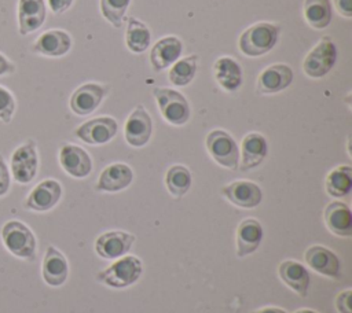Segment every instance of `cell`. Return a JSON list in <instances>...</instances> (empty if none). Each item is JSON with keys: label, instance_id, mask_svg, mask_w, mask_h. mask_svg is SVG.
<instances>
[{"label": "cell", "instance_id": "obj_7", "mask_svg": "<svg viewBox=\"0 0 352 313\" xmlns=\"http://www.w3.org/2000/svg\"><path fill=\"white\" fill-rule=\"evenodd\" d=\"M38 170V154L36 141L29 139L16 147L11 155V174L19 184L30 183Z\"/></svg>", "mask_w": 352, "mask_h": 313}, {"label": "cell", "instance_id": "obj_3", "mask_svg": "<svg viewBox=\"0 0 352 313\" xmlns=\"http://www.w3.org/2000/svg\"><path fill=\"white\" fill-rule=\"evenodd\" d=\"M1 240L6 248L15 257L34 261L36 258V236L32 229L21 221H7L1 228Z\"/></svg>", "mask_w": 352, "mask_h": 313}, {"label": "cell", "instance_id": "obj_12", "mask_svg": "<svg viewBox=\"0 0 352 313\" xmlns=\"http://www.w3.org/2000/svg\"><path fill=\"white\" fill-rule=\"evenodd\" d=\"M220 194L234 206L254 209L263 200V191L258 184L250 180H235L221 187Z\"/></svg>", "mask_w": 352, "mask_h": 313}, {"label": "cell", "instance_id": "obj_19", "mask_svg": "<svg viewBox=\"0 0 352 313\" xmlns=\"http://www.w3.org/2000/svg\"><path fill=\"white\" fill-rule=\"evenodd\" d=\"M47 16L44 0H18V29L21 36L38 30Z\"/></svg>", "mask_w": 352, "mask_h": 313}, {"label": "cell", "instance_id": "obj_20", "mask_svg": "<svg viewBox=\"0 0 352 313\" xmlns=\"http://www.w3.org/2000/svg\"><path fill=\"white\" fill-rule=\"evenodd\" d=\"M264 236L263 225L256 218H245L236 228V257L243 258L253 254L261 244Z\"/></svg>", "mask_w": 352, "mask_h": 313}, {"label": "cell", "instance_id": "obj_29", "mask_svg": "<svg viewBox=\"0 0 352 313\" xmlns=\"http://www.w3.org/2000/svg\"><path fill=\"white\" fill-rule=\"evenodd\" d=\"M302 10L304 18L312 29H326L331 22L333 11L330 0H305Z\"/></svg>", "mask_w": 352, "mask_h": 313}, {"label": "cell", "instance_id": "obj_10", "mask_svg": "<svg viewBox=\"0 0 352 313\" xmlns=\"http://www.w3.org/2000/svg\"><path fill=\"white\" fill-rule=\"evenodd\" d=\"M118 124L111 117H98L76 128L74 136L91 146L109 143L117 133Z\"/></svg>", "mask_w": 352, "mask_h": 313}, {"label": "cell", "instance_id": "obj_33", "mask_svg": "<svg viewBox=\"0 0 352 313\" xmlns=\"http://www.w3.org/2000/svg\"><path fill=\"white\" fill-rule=\"evenodd\" d=\"M15 108L16 103L14 95L7 88L0 85V121L4 124H10Z\"/></svg>", "mask_w": 352, "mask_h": 313}, {"label": "cell", "instance_id": "obj_37", "mask_svg": "<svg viewBox=\"0 0 352 313\" xmlns=\"http://www.w3.org/2000/svg\"><path fill=\"white\" fill-rule=\"evenodd\" d=\"M337 12L345 18L352 16V0H333Z\"/></svg>", "mask_w": 352, "mask_h": 313}, {"label": "cell", "instance_id": "obj_2", "mask_svg": "<svg viewBox=\"0 0 352 313\" xmlns=\"http://www.w3.org/2000/svg\"><path fill=\"white\" fill-rule=\"evenodd\" d=\"M143 275V264L136 255H124L96 275V280L111 288L135 284Z\"/></svg>", "mask_w": 352, "mask_h": 313}, {"label": "cell", "instance_id": "obj_30", "mask_svg": "<svg viewBox=\"0 0 352 313\" xmlns=\"http://www.w3.org/2000/svg\"><path fill=\"white\" fill-rule=\"evenodd\" d=\"M198 62L199 56L197 54H191L183 59L176 60L168 71L170 84L175 86H187L197 74Z\"/></svg>", "mask_w": 352, "mask_h": 313}, {"label": "cell", "instance_id": "obj_31", "mask_svg": "<svg viewBox=\"0 0 352 313\" xmlns=\"http://www.w3.org/2000/svg\"><path fill=\"white\" fill-rule=\"evenodd\" d=\"M192 183L191 172L184 165H172L165 174V185L173 198L184 196Z\"/></svg>", "mask_w": 352, "mask_h": 313}, {"label": "cell", "instance_id": "obj_28", "mask_svg": "<svg viewBox=\"0 0 352 313\" xmlns=\"http://www.w3.org/2000/svg\"><path fill=\"white\" fill-rule=\"evenodd\" d=\"M151 43L150 29L138 18H128L126 32H125V44L126 48L133 54H143Z\"/></svg>", "mask_w": 352, "mask_h": 313}, {"label": "cell", "instance_id": "obj_8", "mask_svg": "<svg viewBox=\"0 0 352 313\" xmlns=\"http://www.w3.org/2000/svg\"><path fill=\"white\" fill-rule=\"evenodd\" d=\"M109 91L110 88L107 85H100L96 82L82 84L70 96V110L81 117L89 115L100 106Z\"/></svg>", "mask_w": 352, "mask_h": 313}, {"label": "cell", "instance_id": "obj_4", "mask_svg": "<svg viewBox=\"0 0 352 313\" xmlns=\"http://www.w3.org/2000/svg\"><path fill=\"white\" fill-rule=\"evenodd\" d=\"M153 95L157 100L162 118L168 124L173 126H182L188 122L191 115L190 104L180 92L172 88L155 86L153 88Z\"/></svg>", "mask_w": 352, "mask_h": 313}, {"label": "cell", "instance_id": "obj_17", "mask_svg": "<svg viewBox=\"0 0 352 313\" xmlns=\"http://www.w3.org/2000/svg\"><path fill=\"white\" fill-rule=\"evenodd\" d=\"M133 181V170L122 162H116L106 166L95 185L99 192H120L128 188Z\"/></svg>", "mask_w": 352, "mask_h": 313}, {"label": "cell", "instance_id": "obj_14", "mask_svg": "<svg viewBox=\"0 0 352 313\" xmlns=\"http://www.w3.org/2000/svg\"><path fill=\"white\" fill-rule=\"evenodd\" d=\"M62 198V185L54 178L40 181L25 200V209L33 211H48L58 205Z\"/></svg>", "mask_w": 352, "mask_h": 313}, {"label": "cell", "instance_id": "obj_25", "mask_svg": "<svg viewBox=\"0 0 352 313\" xmlns=\"http://www.w3.org/2000/svg\"><path fill=\"white\" fill-rule=\"evenodd\" d=\"M213 77L227 92L239 89L243 84V71L239 63L231 56H220L213 63Z\"/></svg>", "mask_w": 352, "mask_h": 313}, {"label": "cell", "instance_id": "obj_9", "mask_svg": "<svg viewBox=\"0 0 352 313\" xmlns=\"http://www.w3.org/2000/svg\"><path fill=\"white\" fill-rule=\"evenodd\" d=\"M153 133V121L143 104H138L124 125V137L131 147L146 146Z\"/></svg>", "mask_w": 352, "mask_h": 313}, {"label": "cell", "instance_id": "obj_22", "mask_svg": "<svg viewBox=\"0 0 352 313\" xmlns=\"http://www.w3.org/2000/svg\"><path fill=\"white\" fill-rule=\"evenodd\" d=\"M41 275L51 287L62 286L69 276V264L66 257L54 246H48L43 258Z\"/></svg>", "mask_w": 352, "mask_h": 313}, {"label": "cell", "instance_id": "obj_16", "mask_svg": "<svg viewBox=\"0 0 352 313\" xmlns=\"http://www.w3.org/2000/svg\"><path fill=\"white\" fill-rule=\"evenodd\" d=\"M59 163L62 169L74 178H84L92 170L89 154L76 144H65L60 147Z\"/></svg>", "mask_w": 352, "mask_h": 313}, {"label": "cell", "instance_id": "obj_11", "mask_svg": "<svg viewBox=\"0 0 352 313\" xmlns=\"http://www.w3.org/2000/svg\"><path fill=\"white\" fill-rule=\"evenodd\" d=\"M136 236L125 231H107L95 240V253L103 259H117L131 250Z\"/></svg>", "mask_w": 352, "mask_h": 313}, {"label": "cell", "instance_id": "obj_36", "mask_svg": "<svg viewBox=\"0 0 352 313\" xmlns=\"http://www.w3.org/2000/svg\"><path fill=\"white\" fill-rule=\"evenodd\" d=\"M47 1H48V5H50V10L54 14L60 15L72 7L74 0H47Z\"/></svg>", "mask_w": 352, "mask_h": 313}, {"label": "cell", "instance_id": "obj_39", "mask_svg": "<svg viewBox=\"0 0 352 313\" xmlns=\"http://www.w3.org/2000/svg\"><path fill=\"white\" fill-rule=\"evenodd\" d=\"M250 313H287V312L282 308H278V306H264V308H260V309L253 310Z\"/></svg>", "mask_w": 352, "mask_h": 313}, {"label": "cell", "instance_id": "obj_27", "mask_svg": "<svg viewBox=\"0 0 352 313\" xmlns=\"http://www.w3.org/2000/svg\"><path fill=\"white\" fill-rule=\"evenodd\" d=\"M326 192L333 198H344L352 189V167L340 165L329 172L324 180Z\"/></svg>", "mask_w": 352, "mask_h": 313}, {"label": "cell", "instance_id": "obj_24", "mask_svg": "<svg viewBox=\"0 0 352 313\" xmlns=\"http://www.w3.org/2000/svg\"><path fill=\"white\" fill-rule=\"evenodd\" d=\"M327 229L340 237H349L352 235V213L346 203L333 200L324 207L323 213Z\"/></svg>", "mask_w": 352, "mask_h": 313}, {"label": "cell", "instance_id": "obj_38", "mask_svg": "<svg viewBox=\"0 0 352 313\" xmlns=\"http://www.w3.org/2000/svg\"><path fill=\"white\" fill-rule=\"evenodd\" d=\"M15 70H16L15 65L0 52V77L12 74V73H15Z\"/></svg>", "mask_w": 352, "mask_h": 313}, {"label": "cell", "instance_id": "obj_13", "mask_svg": "<svg viewBox=\"0 0 352 313\" xmlns=\"http://www.w3.org/2000/svg\"><path fill=\"white\" fill-rule=\"evenodd\" d=\"M304 259L314 272L322 276L330 279H338L341 276V261L338 255L324 246L314 244L308 247L304 253Z\"/></svg>", "mask_w": 352, "mask_h": 313}, {"label": "cell", "instance_id": "obj_23", "mask_svg": "<svg viewBox=\"0 0 352 313\" xmlns=\"http://www.w3.org/2000/svg\"><path fill=\"white\" fill-rule=\"evenodd\" d=\"M278 276L283 284H286L293 292L305 298L309 288L308 269L298 261L285 259L278 266Z\"/></svg>", "mask_w": 352, "mask_h": 313}, {"label": "cell", "instance_id": "obj_18", "mask_svg": "<svg viewBox=\"0 0 352 313\" xmlns=\"http://www.w3.org/2000/svg\"><path fill=\"white\" fill-rule=\"evenodd\" d=\"M72 48V37L67 32L60 29H51L41 33L33 47L32 51L50 58H59L66 55Z\"/></svg>", "mask_w": 352, "mask_h": 313}, {"label": "cell", "instance_id": "obj_21", "mask_svg": "<svg viewBox=\"0 0 352 313\" xmlns=\"http://www.w3.org/2000/svg\"><path fill=\"white\" fill-rule=\"evenodd\" d=\"M183 51V43L176 36H165L160 38L150 52V62L154 71H162L172 66Z\"/></svg>", "mask_w": 352, "mask_h": 313}, {"label": "cell", "instance_id": "obj_15", "mask_svg": "<svg viewBox=\"0 0 352 313\" xmlns=\"http://www.w3.org/2000/svg\"><path fill=\"white\" fill-rule=\"evenodd\" d=\"M293 70L285 63H274L265 67L256 82V91L261 95H272L285 91L293 81Z\"/></svg>", "mask_w": 352, "mask_h": 313}, {"label": "cell", "instance_id": "obj_5", "mask_svg": "<svg viewBox=\"0 0 352 313\" xmlns=\"http://www.w3.org/2000/svg\"><path fill=\"white\" fill-rule=\"evenodd\" d=\"M205 146L209 155L217 165L231 170L238 169L241 161L239 147L228 132L223 129L209 132L205 139Z\"/></svg>", "mask_w": 352, "mask_h": 313}, {"label": "cell", "instance_id": "obj_26", "mask_svg": "<svg viewBox=\"0 0 352 313\" xmlns=\"http://www.w3.org/2000/svg\"><path fill=\"white\" fill-rule=\"evenodd\" d=\"M242 161L239 169L242 172H249L263 163L268 154L267 139L258 132H250L242 139Z\"/></svg>", "mask_w": 352, "mask_h": 313}, {"label": "cell", "instance_id": "obj_40", "mask_svg": "<svg viewBox=\"0 0 352 313\" xmlns=\"http://www.w3.org/2000/svg\"><path fill=\"white\" fill-rule=\"evenodd\" d=\"M294 313H319L314 309H308V308H301V309H297Z\"/></svg>", "mask_w": 352, "mask_h": 313}, {"label": "cell", "instance_id": "obj_6", "mask_svg": "<svg viewBox=\"0 0 352 313\" xmlns=\"http://www.w3.org/2000/svg\"><path fill=\"white\" fill-rule=\"evenodd\" d=\"M336 44L331 37L323 36L304 58L302 70L311 78H322L330 73L336 65Z\"/></svg>", "mask_w": 352, "mask_h": 313}, {"label": "cell", "instance_id": "obj_34", "mask_svg": "<svg viewBox=\"0 0 352 313\" xmlns=\"http://www.w3.org/2000/svg\"><path fill=\"white\" fill-rule=\"evenodd\" d=\"M351 298H352V290L346 288L344 291H341L337 297H336V309L338 313H352V308H351Z\"/></svg>", "mask_w": 352, "mask_h": 313}, {"label": "cell", "instance_id": "obj_1", "mask_svg": "<svg viewBox=\"0 0 352 313\" xmlns=\"http://www.w3.org/2000/svg\"><path fill=\"white\" fill-rule=\"evenodd\" d=\"M280 26L270 22H257L249 26L238 40L239 51L249 56L257 58L268 54L278 43Z\"/></svg>", "mask_w": 352, "mask_h": 313}, {"label": "cell", "instance_id": "obj_32", "mask_svg": "<svg viewBox=\"0 0 352 313\" xmlns=\"http://www.w3.org/2000/svg\"><path fill=\"white\" fill-rule=\"evenodd\" d=\"M129 4L131 0H100V12L110 25L118 29L122 26Z\"/></svg>", "mask_w": 352, "mask_h": 313}, {"label": "cell", "instance_id": "obj_35", "mask_svg": "<svg viewBox=\"0 0 352 313\" xmlns=\"http://www.w3.org/2000/svg\"><path fill=\"white\" fill-rule=\"evenodd\" d=\"M10 184H11L10 170H8V167H7L6 161H4L3 156L0 155V196H4V195L8 192Z\"/></svg>", "mask_w": 352, "mask_h": 313}]
</instances>
